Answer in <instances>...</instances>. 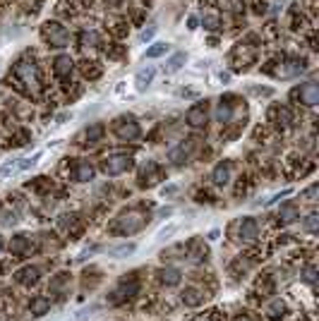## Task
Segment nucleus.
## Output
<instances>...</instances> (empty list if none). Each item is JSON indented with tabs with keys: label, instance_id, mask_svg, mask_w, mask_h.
<instances>
[{
	"label": "nucleus",
	"instance_id": "9",
	"mask_svg": "<svg viewBox=\"0 0 319 321\" xmlns=\"http://www.w3.org/2000/svg\"><path fill=\"white\" fill-rule=\"evenodd\" d=\"M65 72H72V60L67 55H58L56 58V74H65Z\"/></svg>",
	"mask_w": 319,
	"mask_h": 321
},
{
	"label": "nucleus",
	"instance_id": "16",
	"mask_svg": "<svg viewBox=\"0 0 319 321\" xmlns=\"http://www.w3.org/2000/svg\"><path fill=\"white\" fill-rule=\"evenodd\" d=\"M134 252V245H120V247H115V250H111V257H115V259H120V257H125V254H132Z\"/></svg>",
	"mask_w": 319,
	"mask_h": 321
},
{
	"label": "nucleus",
	"instance_id": "20",
	"mask_svg": "<svg viewBox=\"0 0 319 321\" xmlns=\"http://www.w3.org/2000/svg\"><path fill=\"white\" fill-rule=\"evenodd\" d=\"M305 228H307L310 232H315V230H317V216H315V214H312V216H307V221H305Z\"/></svg>",
	"mask_w": 319,
	"mask_h": 321
},
{
	"label": "nucleus",
	"instance_id": "3",
	"mask_svg": "<svg viewBox=\"0 0 319 321\" xmlns=\"http://www.w3.org/2000/svg\"><path fill=\"white\" fill-rule=\"evenodd\" d=\"M298 96H300V103L305 106H317L319 101V87L315 82H310V84H302L300 91H298Z\"/></svg>",
	"mask_w": 319,
	"mask_h": 321
},
{
	"label": "nucleus",
	"instance_id": "12",
	"mask_svg": "<svg viewBox=\"0 0 319 321\" xmlns=\"http://www.w3.org/2000/svg\"><path fill=\"white\" fill-rule=\"evenodd\" d=\"M228 178H230V168H228V165H219V168L214 170V182H216V185H225Z\"/></svg>",
	"mask_w": 319,
	"mask_h": 321
},
{
	"label": "nucleus",
	"instance_id": "8",
	"mask_svg": "<svg viewBox=\"0 0 319 321\" xmlns=\"http://www.w3.org/2000/svg\"><path fill=\"white\" fill-rule=\"evenodd\" d=\"M257 235V223L252 221V218H245L243 223H240V237H245V240H252Z\"/></svg>",
	"mask_w": 319,
	"mask_h": 321
},
{
	"label": "nucleus",
	"instance_id": "15",
	"mask_svg": "<svg viewBox=\"0 0 319 321\" xmlns=\"http://www.w3.org/2000/svg\"><path fill=\"white\" fill-rule=\"evenodd\" d=\"M175 230H178V223H170V225H163L161 230L156 232V240H168V237H170V235H173Z\"/></svg>",
	"mask_w": 319,
	"mask_h": 321
},
{
	"label": "nucleus",
	"instance_id": "18",
	"mask_svg": "<svg viewBox=\"0 0 319 321\" xmlns=\"http://www.w3.org/2000/svg\"><path fill=\"white\" fill-rule=\"evenodd\" d=\"M161 281H163V283H168V286L178 283V271H173V268L163 271V273H161Z\"/></svg>",
	"mask_w": 319,
	"mask_h": 321
},
{
	"label": "nucleus",
	"instance_id": "7",
	"mask_svg": "<svg viewBox=\"0 0 319 321\" xmlns=\"http://www.w3.org/2000/svg\"><path fill=\"white\" fill-rule=\"evenodd\" d=\"M188 120H190V125H202V123L207 120V108L204 106L192 108V110L188 113Z\"/></svg>",
	"mask_w": 319,
	"mask_h": 321
},
{
	"label": "nucleus",
	"instance_id": "10",
	"mask_svg": "<svg viewBox=\"0 0 319 321\" xmlns=\"http://www.w3.org/2000/svg\"><path fill=\"white\" fill-rule=\"evenodd\" d=\"M168 53V43H154L151 48H147V53H144V58H161V55Z\"/></svg>",
	"mask_w": 319,
	"mask_h": 321
},
{
	"label": "nucleus",
	"instance_id": "14",
	"mask_svg": "<svg viewBox=\"0 0 319 321\" xmlns=\"http://www.w3.org/2000/svg\"><path fill=\"white\" fill-rule=\"evenodd\" d=\"M12 173H17V159H12L0 165V178H7V175H12Z\"/></svg>",
	"mask_w": 319,
	"mask_h": 321
},
{
	"label": "nucleus",
	"instance_id": "22",
	"mask_svg": "<svg viewBox=\"0 0 319 321\" xmlns=\"http://www.w3.org/2000/svg\"><path fill=\"white\" fill-rule=\"evenodd\" d=\"M156 34V29H154V27H151V29H147V32H142V36H139V41H149L151 36Z\"/></svg>",
	"mask_w": 319,
	"mask_h": 321
},
{
	"label": "nucleus",
	"instance_id": "11",
	"mask_svg": "<svg viewBox=\"0 0 319 321\" xmlns=\"http://www.w3.org/2000/svg\"><path fill=\"white\" fill-rule=\"evenodd\" d=\"M38 159H41V151H36L32 159H17V170H32L38 163Z\"/></svg>",
	"mask_w": 319,
	"mask_h": 321
},
{
	"label": "nucleus",
	"instance_id": "13",
	"mask_svg": "<svg viewBox=\"0 0 319 321\" xmlns=\"http://www.w3.org/2000/svg\"><path fill=\"white\" fill-rule=\"evenodd\" d=\"M79 182H84V180H92L94 178V168L89 165V163H82L79 168H77V175H75Z\"/></svg>",
	"mask_w": 319,
	"mask_h": 321
},
{
	"label": "nucleus",
	"instance_id": "1",
	"mask_svg": "<svg viewBox=\"0 0 319 321\" xmlns=\"http://www.w3.org/2000/svg\"><path fill=\"white\" fill-rule=\"evenodd\" d=\"M41 36L53 48H67L70 46V29L63 27L60 22H46L43 29H41Z\"/></svg>",
	"mask_w": 319,
	"mask_h": 321
},
{
	"label": "nucleus",
	"instance_id": "4",
	"mask_svg": "<svg viewBox=\"0 0 319 321\" xmlns=\"http://www.w3.org/2000/svg\"><path fill=\"white\" fill-rule=\"evenodd\" d=\"M154 77H156V70H154V65H147V67H142V70L134 74V84H137V89L139 91H147L151 87V82H154Z\"/></svg>",
	"mask_w": 319,
	"mask_h": 321
},
{
	"label": "nucleus",
	"instance_id": "21",
	"mask_svg": "<svg viewBox=\"0 0 319 321\" xmlns=\"http://www.w3.org/2000/svg\"><path fill=\"white\" fill-rule=\"evenodd\" d=\"M293 216H295V209H293V206H286V209H283V221H293Z\"/></svg>",
	"mask_w": 319,
	"mask_h": 321
},
{
	"label": "nucleus",
	"instance_id": "6",
	"mask_svg": "<svg viewBox=\"0 0 319 321\" xmlns=\"http://www.w3.org/2000/svg\"><path fill=\"white\" fill-rule=\"evenodd\" d=\"M185 60H188V53H183V51H180V53H173V55L168 58V63L163 65L166 74H173V72H178L180 67H183V65H185Z\"/></svg>",
	"mask_w": 319,
	"mask_h": 321
},
{
	"label": "nucleus",
	"instance_id": "17",
	"mask_svg": "<svg viewBox=\"0 0 319 321\" xmlns=\"http://www.w3.org/2000/svg\"><path fill=\"white\" fill-rule=\"evenodd\" d=\"M94 43H98V34L96 32H84L82 34V46H94Z\"/></svg>",
	"mask_w": 319,
	"mask_h": 321
},
{
	"label": "nucleus",
	"instance_id": "23",
	"mask_svg": "<svg viewBox=\"0 0 319 321\" xmlns=\"http://www.w3.org/2000/svg\"><path fill=\"white\" fill-rule=\"evenodd\" d=\"M175 190H178V187H175V185H170V187H163V190H161V194H163V196H166V194H173Z\"/></svg>",
	"mask_w": 319,
	"mask_h": 321
},
{
	"label": "nucleus",
	"instance_id": "19",
	"mask_svg": "<svg viewBox=\"0 0 319 321\" xmlns=\"http://www.w3.org/2000/svg\"><path fill=\"white\" fill-rule=\"evenodd\" d=\"M219 24H221L219 15H207V17H204V27H207V29H211V32H214V29H219Z\"/></svg>",
	"mask_w": 319,
	"mask_h": 321
},
{
	"label": "nucleus",
	"instance_id": "2",
	"mask_svg": "<svg viewBox=\"0 0 319 321\" xmlns=\"http://www.w3.org/2000/svg\"><path fill=\"white\" fill-rule=\"evenodd\" d=\"M15 74L22 84H27L32 91L38 89V67L34 60H19L15 65Z\"/></svg>",
	"mask_w": 319,
	"mask_h": 321
},
{
	"label": "nucleus",
	"instance_id": "24",
	"mask_svg": "<svg viewBox=\"0 0 319 321\" xmlns=\"http://www.w3.org/2000/svg\"><path fill=\"white\" fill-rule=\"evenodd\" d=\"M188 24H190V29H197V19H194V17H190Z\"/></svg>",
	"mask_w": 319,
	"mask_h": 321
},
{
	"label": "nucleus",
	"instance_id": "5",
	"mask_svg": "<svg viewBox=\"0 0 319 321\" xmlns=\"http://www.w3.org/2000/svg\"><path fill=\"white\" fill-rule=\"evenodd\" d=\"M125 168H130V159H123V156L106 159V163H103V170H106L108 175H118V173H123Z\"/></svg>",
	"mask_w": 319,
	"mask_h": 321
}]
</instances>
